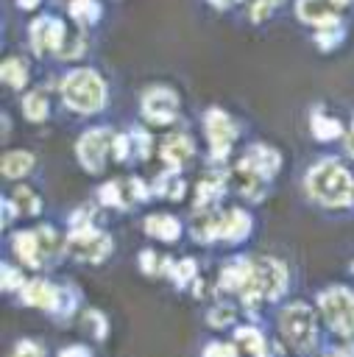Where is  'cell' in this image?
<instances>
[{
    "label": "cell",
    "instance_id": "1",
    "mask_svg": "<svg viewBox=\"0 0 354 357\" xmlns=\"http://www.w3.org/2000/svg\"><path fill=\"white\" fill-rule=\"evenodd\" d=\"M307 192L323 206H348L354 198V178L340 162L323 159L307 173Z\"/></svg>",
    "mask_w": 354,
    "mask_h": 357
},
{
    "label": "cell",
    "instance_id": "2",
    "mask_svg": "<svg viewBox=\"0 0 354 357\" xmlns=\"http://www.w3.org/2000/svg\"><path fill=\"white\" fill-rule=\"evenodd\" d=\"M287 284V271L282 268V262L265 257V259H254L248 262V276L243 284V298L254 301V298H276L282 296Z\"/></svg>",
    "mask_w": 354,
    "mask_h": 357
},
{
    "label": "cell",
    "instance_id": "3",
    "mask_svg": "<svg viewBox=\"0 0 354 357\" xmlns=\"http://www.w3.org/2000/svg\"><path fill=\"white\" fill-rule=\"evenodd\" d=\"M61 95L67 100L70 109L75 112H98L103 106V81L98 78V73L92 70H75L64 78V86H61Z\"/></svg>",
    "mask_w": 354,
    "mask_h": 357
},
{
    "label": "cell",
    "instance_id": "4",
    "mask_svg": "<svg viewBox=\"0 0 354 357\" xmlns=\"http://www.w3.org/2000/svg\"><path fill=\"white\" fill-rule=\"evenodd\" d=\"M321 310L337 335H354V293L346 287H332L321 296Z\"/></svg>",
    "mask_w": 354,
    "mask_h": 357
},
{
    "label": "cell",
    "instance_id": "5",
    "mask_svg": "<svg viewBox=\"0 0 354 357\" xmlns=\"http://www.w3.org/2000/svg\"><path fill=\"white\" fill-rule=\"evenodd\" d=\"M67 248H70L72 257H78L84 262H100L111 251V240H109V234H103L92 226H81V229L72 231Z\"/></svg>",
    "mask_w": 354,
    "mask_h": 357
},
{
    "label": "cell",
    "instance_id": "6",
    "mask_svg": "<svg viewBox=\"0 0 354 357\" xmlns=\"http://www.w3.org/2000/svg\"><path fill=\"white\" fill-rule=\"evenodd\" d=\"M282 332H284V337L295 346V349H307L309 343H312V337H315V318H312V312H309V307H304V304H293V307H287L284 312H282Z\"/></svg>",
    "mask_w": 354,
    "mask_h": 357
},
{
    "label": "cell",
    "instance_id": "7",
    "mask_svg": "<svg viewBox=\"0 0 354 357\" xmlns=\"http://www.w3.org/2000/svg\"><path fill=\"white\" fill-rule=\"evenodd\" d=\"M234 134H237V128L229 120V114L220 112V109H209V114H206V137H209L215 159H223L229 153V148L234 142Z\"/></svg>",
    "mask_w": 354,
    "mask_h": 357
},
{
    "label": "cell",
    "instance_id": "8",
    "mask_svg": "<svg viewBox=\"0 0 354 357\" xmlns=\"http://www.w3.org/2000/svg\"><path fill=\"white\" fill-rule=\"evenodd\" d=\"M111 142H114V139H111V134H109V131H103V128H95V131L84 134V137H81V142H78L81 165H84L86 170H92V173L103 170L106 151L111 148Z\"/></svg>",
    "mask_w": 354,
    "mask_h": 357
},
{
    "label": "cell",
    "instance_id": "9",
    "mask_svg": "<svg viewBox=\"0 0 354 357\" xmlns=\"http://www.w3.org/2000/svg\"><path fill=\"white\" fill-rule=\"evenodd\" d=\"M142 112L153 123H170L178 114V98L167 86H153L142 98Z\"/></svg>",
    "mask_w": 354,
    "mask_h": 357
},
{
    "label": "cell",
    "instance_id": "10",
    "mask_svg": "<svg viewBox=\"0 0 354 357\" xmlns=\"http://www.w3.org/2000/svg\"><path fill=\"white\" fill-rule=\"evenodd\" d=\"M61 39H64V28H61V22H56L50 17H42L31 25V42H33V50L39 56L47 50H59Z\"/></svg>",
    "mask_w": 354,
    "mask_h": 357
},
{
    "label": "cell",
    "instance_id": "11",
    "mask_svg": "<svg viewBox=\"0 0 354 357\" xmlns=\"http://www.w3.org/2000/svg\"><path fill=\"white\" fill-rule=\"evenodd\" d=\"M295 11L309 25H318V28H334L337 25V14H334L332 0H298Z\"/></svg>",
    "mask_w": 354,
    "mask_h": 357
},
{
    "label": "cell",
    "instance_id": "12",
    "mask_svg": "<svg viewBox=\"0 0 354 357\" xmlns=\"http://www.w3.org/2000/svg\"><path fill=\"white\" fill-rule=\"evenodd\" d=\"M22 301L31 304V307H42V310H59V304H61V290L53 287L50 282L33 279V282L25 284V290H22Z\"/></svg>",
    "mask_w": 354,
    "mask_h": 357
},
{
    "label": "cell",
    "instance_id": "13",
    "mask_svg": "<svg viewBox=\"0 0 354 357\" xmlns=\"http://www.w3.org/2000/svg\"><path fill=\"white\" fill-rule=\"evenodd\" d=\"M162 156H164V162H167L170 167H181V165H187L190 156H192V139L184 137V134H173V137H167V139L162 142Z\"/></svg>",
    "mask_w": 354,
    "mask_h": 357
},
{
    "label": "cell",
    "instance_id": "14",
    "mask_svg": "<svg viewBox=\"0 0 354 357\" xmlns=\"http://www.w3.org/2000/svg\"><path fill=\"white\" fill-rule=\"evenodd\" d=\"M243 162L251 165L254 170H259L265 178H270L279 170V153L273 148H268V145H251L248 153L243 156Z\"/></svg>",
    "mask_w": 354,
    "mask_h": 357
},
{
    "label": "cell",
    "instance_id": "15",
    "mask_svg": "<svg viewBox=\"0 0 354 357\" xmlns=\"http://www.w3.org/2000/svg\"><path fill=\"white\" fill-rule=\"evenodd\" d=\"M145 231H148L151 237H159V240H176V237L181 234V226H178V220L170 218V215H151V218L145 220Z\"/></svg>",
    "mask_w": 354,
    "mask_h": 357
},
{
    "label": "cell",
    "instance_id": "16",
    "mask_svg": "<svg viewBox=\"0 0 354 357\" xmlns=\"http://www.w3.org/2000/svg\"><path fill=\"white\" fill-rule=\"evenodd\" d=\"M237 357H265V340L256 329H237Z\"/></svg>",
    "mask_w": 354,
    "mask_h": 357
},
{
    "label": "cell",
    "instance_id": "17",
    "mask_svg": "<svg viewBox=\"0 0 354 357\" xmlns=\"http://www.w3.org/2000/svg\"><path fill=\"white\" fill-rule=\"evenodd\" d=\"M31 165H33V156L28 151H8L3 156V176L6 178H20L31 170Z\"/></svg>",
    "mask_w": 354,
    "mask_h": 357
},
{
    "label": "cell",
    "instance_id": "18",
    "mask_svg": "<svg viewBox=\"0 0 354 357\" xmlns=\"http://www.w3.org/2000/svg\"><path fill=\"white\" fill-rule=\"evenodd\" d=\"M248 231H251V218L243 209L226 212V223H223V237L226 240H243Z\"/></svg>",
    "mask_w": 354,
    "mask_h": 357
},
{
    "label": "cell",
    "instance_id": "19",
    "mask_svg": "<svg viewBox=\"0 0 354 357\" xmlns=\"http://www.w3.org/2000/svg\"><path fill=\"white\" fill-rule=\"evenodd\" d=\"M14 254H17L22 262H28V265H39L42 254H39L36 234H33V231H22V234H17V237H14Z\"/></svg>",
    "mask_w": 354,
    "mask_h": 357
},
{
    "label": "cell",
    "instance_id": "20",
    "mask_svg": "<svg viewBox=\"0 0 354 357\" xmlns=\"http://www.w3.org/2000/svg\"><path fill=\"white\" fill-rule=\"evenodd\" d=\"M33 234H36V243H39V254H42V259H45V257H56V254L61 251V237H59L50 226L36 229Z\"/></svg>",
    "mask_w": 354,
    "mask_h": 357
},
{
    "label": "cell",
    "instance_id": "21",
    "mask_svg": "<svg viewBox=\"0 0 354 357\" xmlns=\"http://www.w3.org/2000/svg\"><path fill=\"white\" fill-rule=\"evenodd\" d=\"M3 81H6L8 86H14V89L25 86V81H28L25 61H22V59H8V61L3 64Z\"/></svg>",
    "mask_w": 354,
    "mask_h": 357
},
{
    "label": "cell",
    "instance_id": "22",
    "mask_svg": "<svg viewBox=\"0 0 354 357\" xmlns=\"http://www.w3.org/2000/svg\"><path fill=\"white\" fill-rule=\"evenodd\" d=\"M312 134L318 139H334V137H340V123L326 117V114H321V112H315L312 114Z\"/></svg>",
    "mask_w": 354,
    "mask_h": 357
},
{
    "label": "cell",
    "instance_id": "23",
    "mask_svg": "<svg viewBox=\"0 0 354 357\" xmlns=\"http://www.w3.org/2000/svg\"><path fill=\"white\" fill-rule=\"evenodd\" d=\"M22 109H25V117H28V120H45V117H47V98H45V92H31V95H25Z\"/></svg>",
    "mask_w": 354,
    "mask_h": 357
},
{
    "label": "cell",
    "instance_id": "24",
    "mask_svg": "<svg viewBox=\"0 0 354 357\" xmlns=\"http://www.w3.org/2000/svg\"><path fill=\"white\" fill-rule=\"evenodd\" d=\"M70 14H72L78 22H95V20L100 17V6H98L95 0H72Z\"/></svg>",
    "mask_w": 354,
    "mask_h": 357
},
{
    "label": "cell",
    "instance_id": "25",
    "mask_svg": "<svg viewBox=\"0 0 354 357\" xmlns=\"http://www.w3.org/2000/svg\"><path fill=\"white\" fill-rule=\"evenodd\" d=\"M14 204H17V209L20 212H25V215H33V212H39V198H36V192L33 190H28V187H17L14 190Z\"/></svg>",
    "mask_w": 354,
    "mask_h": 357
},
{
    "label": "cell",
    "instance_id": "26",
    "mask_svg": "<svg viewBox=\"0 0 354 357\" xmlns=\"http://www.w3.org/2000/svg\"><path fill=\"white\" fill-rule=\"evenodd\" d=\"M11 357H45V349L36 340H20L14 346V354Z\"/></svg>",
    "mask_w": 354,
    "mask_h": 357
},
{
    "label": "cell",
    "instance_id": "27",
    "mask_svg": "<svg viewBox=\"0 0 354 357\" xmlns=\"http://www.w3.org/2000/svg\"><path fill=\"white\" fill-rule=\"evenodd\" d=\"M203 357H237V351L229 343H209L203 349Z\"/></svg>",
    "mask_w": 354,
    "mask_h": 357
},
{
    "label": "cell",
    "instance_id": "28",
    "mask_svg": "<svg viewBox=\"0 0 354 357\" xmlns=\"http://www.w3.org/2000/svg\"><path fill=\"white\" fill-rule=\"evenodd\" d=\"M340 36H343V31L334 25V28H326V31H321L318 33V45L326 50V47H334V42H340Z\"/></svg>",
    "mask_w": 354,
    "mask_h": 357
},
{
    "label": "cell",
    "instance_id": "29",
    "mask_svg": "<svg viewBox=\"0 0 354 357\" xmlns=\"http://www.w3.org/2000/svg\"><path fill=\"white\" fill-rule=\"evenodd\" d=\"M276 3H279V0H251V17H254V20H265Z\"/></svg>",
    "mask_w": 354,
    "mask_h": 357
},
{
    "label": "cell",
    "instance_id": "30",
    "mask_svg": "<svg viewBox=\"0 0 354 357\" xmlns=\"http://www.w3.org/2000/svg\"><path fill=\"white\" fill-rule=\"evenodd\" d=\"M156 190L164 192V195H181V181L173 178V176H162V181H159Z\"/></svg>",
    "mask_w": 354,
    "mask_h": 357
},
{
    "label": "cell",
    "instance_id": "31",
    "mask_svg": "<svg viewBox=\"0 0 354 357\" xmlns=\"http://www.w3.org/2000/svg\"><path fill=\"white\" fill-rule=\"evenodd\" d=\"M139 262H142V271H145V273H159V271H162V268H159V265H162V257L153 254V251H145Z\"/></svg>",
    "mask_w": 354,
    "mask_h": 357
},
{
    "label": "cell",
    "instance_id": "32",
    "mask_svg": "<svg viewBox=\"0 0 354 357\" xmlns=\"http://www.w3.org/2000/svg\"><path fill=\"white\" fill-rule=\"evenodd\" d=\"M20 284H22V276H17L11 265H3V287L11 293V290H20Z\"/></svg>",
    "mask_w": 354,
    "mask_h": 357
},
{
    "label": "cell",
    "instance_id": "33",
    "mask_svg": "<svg viewBox=\"0 0 354 357\" xmlns=\"http://www.w3.org/2000/svg\"><path fill=\"white\" fill-rule=\"evenodd\" d=\"M84 326H92V332H95V337L100 340L103 337V332H106V326H103V318L92 310V312H86V318H84Z\"/></svg>",
    "mask_w": 354,
    "mask_h": 357
},
{
    "label": "cell",
    "instance_id": "34",
    "mask_svg": "<svg viewBox=\"0 0 354 357\" xmlns=\"http://www.w3.org/2000/svg\"><path fill=\"white\" fill-rule=\"evenodd\" d=\"M192 273H195V262L192 259H184V262H178V271H173V279L176 282H187Z\"/></svg>",
    "mask_w": 354,
    "mask_h": 357
},
{
    "label": "cell",
    "instance_id": "35",
    "mask_svg": "<svg viewBox=\"0 0 354 357\" xmlns=\"http://www.w3.org/2000/svg\"><path fill=\"white\" fill-rule=\"evenodd\" d=\"M59 357H89V349L86 346H67V349H61Z\"/></svg>",
    "mask_w": 354,
    "mask_h": 357
},
{
    "label": "cell",
    "instance_id": "36",
    "mask_svg": "<svg viewBox=\"0 0 354 357\" xmlns=\"http://www.w3.org/2000/svg\"><path fill=\"white\" fill-rule=\"evenodd\" d=\"M234 0H212V6H220V8H229Z\"/></svg>",
    "mask_w": 354,
    "mask_h": 357
},
{
    "label": "cell",
    "instance_id": "37",
    "mask_svg": "<svg viewBox=\"0 0 354 357\" xmlns=\"http://www.w3.org/2000/svg\"><path fill=\"white\" fill-rule=\"evenodd\" d=\"M33 3H36V0H22V6H25V8H31Z\"/></svg>",
    "mask_w": 354,
    "mask_h": 357
},
{
    "label": "cell",
    "instance_id": "38",
    "mask_svg": "<svg viewBox=\"0 0 354 357\" xmlns=\"http://www.w3.org/2000/svg\"><path fill=\"white\" fill-rule=\"evenodd\" d=\"M334 3H337V6H348L351 0H334Z\"/></svg>",
    "mask_w": 354,
    "mask_h": 357
}]
</instances>
